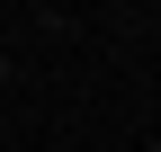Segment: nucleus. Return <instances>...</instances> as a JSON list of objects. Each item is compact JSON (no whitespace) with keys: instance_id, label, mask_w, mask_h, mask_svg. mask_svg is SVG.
Instances as JSON below:
<instances>
[{"instance_id":"1","label":"nucleus","mask_w":161,"mask_h":152,"mask_svg":"<svg viewBox=\"0 0 161 152\" xmlns=\"http://www.w3.org/2000/svg\"><path fill=\"white\" fill-rule=\"evenodd\" d=\"M152 152H161V143H152Z\"/></svg>"}]
</instances>
